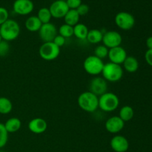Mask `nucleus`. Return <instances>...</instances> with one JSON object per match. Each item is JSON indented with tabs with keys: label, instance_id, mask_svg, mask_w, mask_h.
<instances>
[{
	"label": "nucleus",
	"instance_id": "obj_12",
	"mask_svg": "<svg viewBox=\"0 0 152 152\" xmlns=\"http://www.w3.org/2000/svg\"><path fill=\"white\" fill-rule=\"evenodd\" d=\"M53 18L55 19H62L65 17V14L69 10L67 3L62 0H56L48 7Z\"/></svg>",
	"mask_w": 152,
	"mask_h": 152
},
{
	"label": "nucleus",
	"instance_id": "obj_4",
	"mask_svg": "<svg viewBox=\"0 0 152 152\" xmlns=\"http://www.w3.org/2000/svg\"><path fill=\"white\" fill-rule=\"evenodd\" d=\"M119 97L114 93L106 92L99 96V108L104 112H111L118 108Z\"/></svg>",
	"mask_w": 152,
	"mask_h": 152
},
{
	"label": "nucleus",
	"instance_id": "obj_24",
	"mask_svg": "<svg viewBox=\"0 0 152 152\" xmlns=\"http://www.w3.org/2000/svg\"><path fill=\"white\" fill-rule=\"evenodd\" d=\"M13 109V104L11 101L7 97L1 96L0 97V114H8L11 112Z\"/></svg>",
	"mask_w": 152,
	"mask_h": 152
},
{
	"label": "nucleus",
	"instance_id": "obj_34",
	"mask_svg": "<svg viewBox=\"0 0 152 152\" xmlns=\"http://www.w3.org/2000/svg\"><path fill=\"white\" fill-rule=\"evenodd\" d=\"M145 59L148 65L152 67V49H148L145 53Z\"/></svg>",
	"mask_w": 152,
	"mask_h": 152
},
{
	"label": "nucleus",
	"instance_id": "obj_17",
	"mask_svg": "<svg viewBox=\"0 0 152 152\" xmlns=\"http://www.w3.org/2000/svg\"><path fill=\"white\" fill-rule=\"evenodd\" d=\"M42 23L37 16H31L26 19L25 22V28L30 32H37L41 28Z\"/></svg>",
	"mask_w": 152,
	"mask_h": 152
},
{
	"label": "nucleus",
	"instance_id": "obj_5",
	"mask_svg": "<svg viewBox=\"0 0 152 152\" xmlns=\"http://www.w3.org/2000/svg\"><path fill=\"white\" fill-rule=\"evenodd\" d=\"M104 65L103 61L94 55L88 56L83 62V68L86 72L92 76H98L102 74Z\"/></svg>",
	"mask_w": 152,
	"mask_h": 152
},
{
	"label": "nucleus",
	"instance_id": "obj_1",
	"mask_svg": "<svg viewBox=\"0 0 152 152\" xmlns=\"http://www.w3.org/2000/svg\"><path fill=\"white\" fill-rule=\"evenodd\" d=\"M77 102L79 107L86 112L93 113L99 108V96L89 91L80 94Z\"/></svg>",
	"mask_w": 152,
	"mask_h": 152
},
{
	"label": "nucleus",
	"instance_id": "obj_11",
	"mask_svg": "<svg viewBox=\"0 0 152 152\" xmlns=\"http://www.w3.org/2000/svg\"><path fill=\"white\" fill-rule=\"evenodd\" d=\"M34 4L31 0H15L13 4L14 13L20 16H26L32 13Z\"/></svg>",
	"mask_w": 152,
	"mask_h": 152
},
{
	"label": "nucleus",
	"instance_id": "obj_19",
	"mask_svg": "<svg viewBox=\"0 0 152 152\" xmlns=\"http://www.w3.org/2000/svg\"><path fill=\"white\" fill-rule=\"evenodd\" d=\"M123 68L127 72L134 73L139 68V62L134 56H129L126 57L124 62L123 63Z\"/></svg>",
	"mask_w": 152,
	"mask_h": 152
},
{
	"label": "nucleus",
	"instance_id": "obj_2",
	"mask_svg": "<svg viewBox=\"0 0 152 152\" xmlns=\"http://www.w3.org/2000/svg\"><path fill=\"white\" fill-rule=\"evenodd\" d=\"M20 34V26L16 21L8 19L0 25V36L2 40L10 42L18 38Z\"/></svg>",
	"mask_w": 152,
	"mask_h": 152
},
{
	"label": "nucleus",
	"instance_id": "obj_27",
	"mask_svg": "<svg viewBox=\"0 0 152 152\" xmlns=\"http://www.w3.org/2000/svg\"><path fill=\"white\" fill-rule=\"evenodd\" d=\"M108 50H109V49L103 45H98L94 49V56L102 60L105 58L108 57Z\"/></svg>",
	"mask_w": 152,
	"mask_h": 152
},
{
	"label": "nucleus",
	"instance_id": "obj_18",
	"mask_svg": "<svg viewBox=\"0 0 152 152\" xmlns=\"http://www.w3.org/2000/svg\"><path fill=\"white\" fill-rule=\"evenodd\" d=\"M4 125L8 134L15 133L21 129L22 122L17 117H11V118L8 119Z\"/></svg>",
	"mask_w": 152,
	"mask_h": 152
},
{
	"label": "nucleus",
	"instance_id": "obj_35",
	"mask_svg": "<svg viewBox=\"0 0 152 152\" xmlns=\"http://www.w3.org/2000/svg\"><path fill=\"white\" fill-rule=\"evenodd\" d=\"M146 46L148 49H152V37H149L146 39Z\"/></svg>",
	"mask_w": 152,
	"mask_h": 152
},
{
	"label": "nucleus",
	"instance_id": "obj_9",
	"mask_svg": "<svg viewBox=\"0 0 152 152\" xmlns=\"http://www.w3.org/2000/svg\"><path fill=\"white\" fill-rule=\"evenodd\" d=\"M123 42V37L121 34L115 31H110L104 33L102 42L103 45L108 49L120 46Z\"/></svg>",
	"mask_w": 152,
	"mask_h": 152
},
{
	"label": "nucleus",
	"instance_id": "obj_22",
	"mask_svg": "<svg viewBox=\"0 0 152 152\" xmlns=\"http://www.w3.org/2000/svg\"><path fill=\"white\" fill-rule=\"evenodd\" d=\"M88 31V28L85 24L78 23L74 26V36H75L78 39H86Z\"/></svg>",
	"mask_w": 152,
	"mask_h": 152
},
{
	"label": "nucleus",
	"instance_id": "obj_10",
	"mask_svg": "<svg viewBox=\"0 0 152 152\" xmlns=\"http://www.w3.org/2000/svg\"><path fill=\"white\" fill-rule=\"evenodd\" d=\"M108 90L107 81L101 77H95L91 80L89 84V91L93 93L97 96L106 93Z\"/></svg>",
	"mask_w": 152,
	"mask_h": 152
},
{
	"label": "nucleus",
	"instance_id": "obj_8",
	"mask_svg": "<svg viewBox=\"0 0 152 152\" xmlns=\"http://www.w3.org/2000/svg\"><path fill=\"white\" fill-rule=\"evenodd\" d=\"M38 32L40 39L42 40L43 42H53L55 37L58 35L57 28L50 22L42 24Z\"/></svg>",
	"mask_w": 152,
	"mask_h": 152
},
{
	"label": "nucleus",
	"instance_id": "obj_7",
	"mask_svg": "<svg viewBox=\"0 0 152 152\" xmlns=\"http://www.w3.org/2000/svg\"><path fill=\"white\" fill-rule=\"evenodd\" d=\"M116 25L123 31H129L135 25V19L132 13L121 11L117 13L114 18Z\"/></svg>",
	"mask_w": 152,
	"mask_h": 152
},
{
	"label": "nucleus",
	"instance_id": "obj_16",
	"mask_svg": "<svg viewBox=\"0 0 152 152\" xmlns=\"http://www.w3.org/2000/svg\"><path fill=\"white\" fill-rule=\"evenodd\" d=\"M48 123L45 120L40 117H37L31 120L28 123V129L30 132L36 134H40L46 132Z\"/></svg>",
	"mask_w": 152,
	"mask_h": 152
},
{
	"label": "nucleus",
	"instance_id": "obj_30",
	"mask_svg": "<svg viewBox=\"0 0 152 152\" xmlns=\"http://www.w3.org/2000/svg\"><path fill=\"white\" fill-rule=\"evenodd\" d=\"M9 19L8 10L3 7H0V25Z\"/></svg>",
	"mask_w": 152,
	"mask_h": 152
},
{
	"label": "nucleus",
	"instance_id": "obj_28",
	"mask_svg": "<svg viewBox=\"0 0 152 152\" xmlns=\"http://www.w3.org/2000/svg\"><path fill=\"white\" fill-rule=\"evenodd\" d=\"M8 140V132L4 127V123H0V149L4 147Z\"/></svg>",
	"mask_w": 152,
	"mask_h": 152
},
{
	"label": "nucleus",
	"instance_id": "obj_14",
	"mask_svg": "<svg viewBox=\"0 0 152 152\" xmlns=\"http://www.w3.org/2000/svg\"><path fill=\"white\" fill-rule=\"evenodd\" d=\"M110 145L115 152H126L129 148V142L123 135H116L111 140Z\"/></svg>",
	"mask_w": 152,
	"mask_h": 152
},
{
	"label": "nucleus",
	"instance_id": "obj_25",
	"mask_svg": "<svg viewBox=\"0 0 152 152\" xmlns=\"http://www.w3.org/2000/svg\"><path fill=\"white\" fill-rule=\"evenodd\" d=\"M37 16L42 24H46L50 22V19L52 18L50 10L48 7H42V8H40L38 10Z\"/></svg>",
	"mask_w": 152,
	"mask_h": 152
},
{
	"label": "nucleus",
	"instance_id": "obj_6",
	"mask_svg": "<svg viewBox=\"0 0 152 152\" xmlns=\"http://www.w3.org/2000/svg\"><path fill=\"white\" fill-rule=\"evenodd\" d=\"M39 56L42 59L46 61H52L56 59L60 53V48L54 44L53 42H44L39 50Z\"/></svg>",
	"mask_w": 152,
	"mask_h": 152
},
{
	"label": "nucleus",
	"instance_id": "obj_3",
	"mask_svg": "<svg viewBox=\"0 0 152 152\" xmlns=\"http://www.w3.org/2000/svg\"><path fill=\"white\" fill-rule=\"evenodd\" d=\"M102 75L107 82L116 83L120 81L123 77V68L120 65L108 62L104 65Z\"/></svg>",
	"mask_w": 152,
	"mask_h": 152
},
{
	"label": "nucleus",
	"instance_id": "obj_13",
	"mask_svg": "<svg viewBox=\"0 0 152 152\" xmlns=\"http://www.w3.org/2000/svg\"><path fill=\"white\" fill-rule=\"evenodd\" d=\"M127 56V52L121 46L113 48L108 50V57L110 62H112V63L121 65L124 62Z\"/></svg>",
	"mask_w": 152,
	"mask_h": 152
},
{
	"label": "nucleus",
	"instance_id": "obj_36",
	"mask_svg": "<svg viewBox=\"0 0 152 152\" xmlns=\"http://www.w3.org/2000/svg\"><path fill=\"white\" fill-rule=\"evenodd\" d=\"M2 41V39H1V36H0V42H1Z\"/></svg>",
	"mask_w": 152,
	"mask_h": 152
},
{
	"label": "nucleus",
	"instance_id": "obj_21",
	"mask_svg": "<svg viewBox=\"0 0 152 152\" xmlns=\"http://www.w3.org/2000/svg\"><path fill=\"white\" fill-rule=\"evenodd\" d=\"M80 18V16L79 15V13H77V10L69 9L68 13L65 14V17H64V20H65V24L74 27L77 24L79 23Z\"/></svg>",
	"mask_w": 152,
	"mask_h": 152
},
{
	"label": "nucleus",
	"instance_id": "obj_31",
	"mask_svg": "<svg viewBox=\"0 0 152 152\" xmlns=\"http://www.w3.org/2000/svg\"><path fill=\"white\" fill-rule=\"evenodd\" d=\"M67 5L68 8L77 10V7L82 4V0H66Z\"/></svg>",
	"mask_w": 152,
	"mask_h": 152
},
{
	"label": "nucleus",
	"instance_id": "obj_20",
	"mask_svg": "<svg viewBox=\"0 0 152 152\" xmlns=\"http://www.w3.org/2000/svg\"><path fill=\"white\" fill-rule=\"evenodd\" d=\"M103 34L104 33H102V31L99 29L89 30L86 39L91 44H99V42H102Z\"/></svg>",
	"mask_w": 152,
	"mask_h": 152
},
{
	"label": "nucleus",
	"instance_id": "obj_38",
	"mask_svg": "<svg viewBox=\"0 0 152 152\" xmlns=\"http://www.w3.org/2000/svg\"><path fill=\"white\" fill-rule=\"evenodd\" d=\"M0 152H4V151H0Z\"/></svg>",
	"mask_w": 152,
	"mask_h": 152
},
{
	"label": "nucleus",
	"instance_id": "obj_32",
	"mask_svg": "<svg viewBox=\"0 0 152 152\" xmlns=\"http://www.w3.org/2000/svg\"><path fill=\"white\" fill-rule=\"evenodd\" d=\"M77 11L80 16H85V15L87 14L89 11L88 5L86 4H83V3H82V4L77 8Z\"/></svg>",
	"mask_w": 152,
	"mask_h": 152
},
{
	"label": "nucleus",
	"instance_id": "obj_29",
	"mask_svg": "<svg viewBox=\"0 0 152 152\" xmlns=\"http://www.w3.org/2000/svg\"><path fill=\"white\" fill-rule=\"evenodd\" d=\"M9 51H10V45L8 42L2 40L0 42V56H6Z\"/></svg>",
	"mask_w": 152,
	"mask_h": 152
},
{
	"label": "nucleus",
	"instance_id": "obj_26",
	"mask_svg": "<svg viewBox=\"0 0 152 152\" xmlns=\"http://www.w3.org/2000/svg\"><path fill=\"white\" fill-rule=\"evenodd\" d=\"M58 32H59V35L62 36L64 38H70L74 36V27L65 23L59 27Z\"/></svg>",
	"mask_w": 152,
	"mask_h": 152
},
{
	"label": "nucleus",
	"instance_id": "obj_37",
	"mask_svg": "<svg viewBox=\"0 0 152 152\" xmlns=\"http://www.w3.org/2000/svg\"><path fill=\"white\" fill-rule=\"evenodd\" d=\"M62 1H66V0H62Z\"/></svg>",
	"mask_w": 152,
	"mask_h": 152
},
{
	"label": "nucleus",
	"instance_id": "obj_15",
	"mask_svg": "<svg viewBox=\"0 0 152 152\" xmlns=\"http://www.w3.org/2000/svg\"><path fill=\"white\" fill-rule=\"evenodd\" d=\"M105 126V129L109 133L117 134L124 129L125 122H123L119 116H113L107 120Z\"/></svg>",
	"mask_w": 152,
	"mask_h": 152
},
{
	"label": "nucleus",
	"instance_id": "obj_33",
	"mask_svg": "<svg viewBox=\"0 0 152 152\" xmlns=\"http://www.w3.org/2000/svg\"><path fill=\"white\" fill-rule=\"evenodd\" d=\"M53 42L56 45H57L59 48H61L65 44V38H64L63 37H62V36L58 34V35L54 38Z\"/></svg>",
	"mask_w": 152,
	"mask_h": 152
},
{
	"label": "nucleus",
	"instance_id": "obj_23",
	"mask_svg": "<svg viewBox=\"0 0 152 152\" xmlns=\"http://www.w3.org/2000/svg\"><path fill=\"white\" fill-rule=\"evenodd\" d=\"M134 116V111L133 108L129 105H125L122 107L119 112V117L125 123L132 120Z\"/></svg>",
	"mask_w": 152,
	"mask_h": 152
}]
</instances>
